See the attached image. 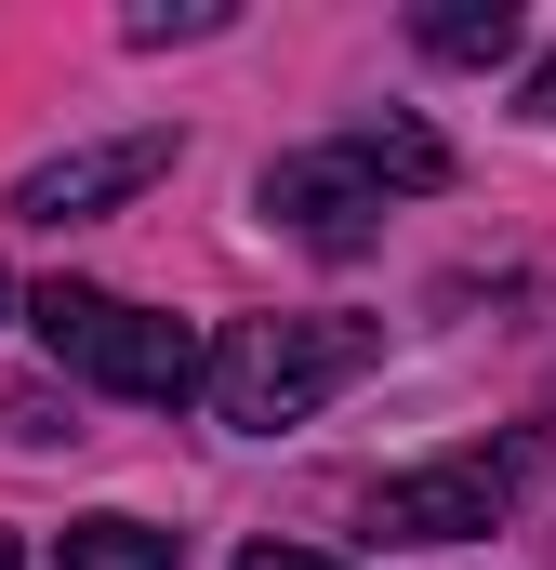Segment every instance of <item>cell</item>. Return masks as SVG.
I'll return each mask as SVG.
<instances>
[{
    "label": "cell",
    "mask_w": 556,
    "mask_h": 570,
    "mask_svg": "<svg viewBox=\"0 0 556 570\" xmlns=\"http://www.w3.org/2000/svg\"><path fill=\"white\" fill-rule=\"evenodd\" d=\"M371 358H385V318H331V305H291V318H239V332L212 345L199 399H212V412H226L239 438H278V425H305L318 399H345Z\"/></svg>",
    "instance_id": "cell-1"
},
{
    "label": "cell",
    "mask_w": 556,
    "mask_h": 570,
    "mask_svg": "<svg viewBox=\"0 0 556 570\" xmlns=\"http://www.w3.org/2000/svg\"><path fill=\"white\" fill-rule=\"evenodd\" d=\"M27 332H40V358H53V372H80V385H107V399H146V412L199 399V372H212V345H199L186 318L120 305V292H93V279L27 292Z\"/></svg>",
    "instance_id": "cell-2"
},
{
    "label": "cell",
    "mask_w": 556,
    "mask_h": 570,
    "mask_svg": "<svg viewBox=\"0 0 556 570\" xmlns=\"http://www.w3.org/2000/svg\"><path fill=\"white\" fill-rule=\"evenodd\" d=\"M544 451H556V425H504V438L437 451V464H398V478L371 491V531H385V544H477V531H504V518L530 504Z\"/></svg>",
    "instance_id": "cell-3"
},
{
    "label": "cell",
    "mask_w": 556,
    "mask_h": 570,
    "mask_svg": "<svg viewBox=\"0 0 556 570\" xmlns=\"http://www.w3.org/2000/svg\"><path fill=\"white\" fill-rule=\"evenodd\" d=\"M252 213H266V226H291L305 253H371V226H385V186H371L345 146H291V159H266Z\"/></svg>",
    "instance_id": "cell-4"
},
{
    "label": "cell",
    "mask_w": 556,
    "mask_h": 570,
    "mask_svg": "<svg viewBox=\"0 0 556 570\" xmlns=\"http://www.w3.org/2000/svg\"><path fill=\"white\" fill-rule=\"evenodd\" d=\"M172 173V134H107V146H67V159H27L13 173V226H93Z\"/></svg>",
    "instance_id": "cell-5"
},
{
    "label": "cell",
    "mask_w": 556,
    "mask_h": 570,
    "mask_svg": "<svg viewBox=\"0 0 556 570\" xmlns=\"http://www.w3.org/2000/svg\"><path fill=\"white\" fill-rule=\"evenodd\" d=\"M411 40L437 67H504V53H517V0H424Z\"/></svg>",
    "instance_id": "cell-6"
},
{
    "label": "cell",
    "mask_w": 556,
    "mask_h": 570,
    "mask_svg": "<svg viewBox=\"0 0 556 570\" xmlns=\"http://www.w3.org/2000/svg\"><path fill=\"white\" fill-rule=\"evenodd\" d=\"M345 159H358L371 186H450V146L424 134V120H398V107H385V120H358V134H345Z\"/></svg>",
    "instance_id": "cell-7"
},
{
    "label": "cell",
    "mask_w": 556,
    "mask_h": 570,
    "mask_svg": "<svg viewBox=\"0 0 556 570\" xmlns=\"http://www.w3.org/2000/svg\"><path fill=\"white\" fill-rule=\"evenodd\" d=\"M53 570H172V531H146V518H67Z\"/></svg>",
    "instance_id": "cell-8"
},
{
    "label": "cell",
    "mask_w": 556,
    "mask_h": 570,
    "mask_svg": "<svg viewBox=\"0 0 556 570\" xmlns=\"http://www.w3.org/2000/svg\"><path fill=\"white\" fill-rule=\"evenodd\" d=\"M212 27H226V0H133V13H120V40H133V53H172V40H212Z\"/></svg>",
    "instance_id": "cell-9"
},
{
    "label": "cell",
    "mask_w": 556,
    "mask_h": 570,
    "mask_svg": "<svg viewBox=\"0 0 556 570\" xmlns=\"http://www.w3.org/2000/svg\"><path fill=\"white\" fill-rule=\"evenodd\" d=\"M239 570H345V558H305V544H252Z\"/></svg>",
    "instance_id": "cell-10"
},
{
    "label": "cell",
    "mask_w": 556,
    "mask_h": 570,
    "mask_svg": "<svg viewBox=\"0 0 556 570\" xmlns=\"http://www.w3.org/2000/svg\"><path fill=\"white\" fill-rule=\"evenodd\" d=\"M530 107H544V120H556V53H544V67H530Z\"/></svg>",
    "instance_id": "cell-11"
},
{
    "label": "cell",
    "mask_w": 556,
    "mask_h": 570,
    "mask_svg": "<svg viewBox=\"0 0 556 570\" xmlns=\"http://www.w3.org/2000/svg\"><path fill=\"white\" fill-rule=\"evenodd\" d=\"M0 570H27V558H13V531H0Z\"/></svg>",
    "instance_id": "cell-12"
},
{
    "label": "cell",
    "mask_w": 556,
    "mask_h": 570,
    "mask_svg": "<svg viewBox=\"0 0 556 570\" xmlns=\"http://www.w3.org/2000/svg\"><path fill=\"white\" fill-rule=\"evenodd\" d=\"M0 318H13V279H0Z\"/></svg>",
    "instance_id": "cell-13"
}]
</instances>
